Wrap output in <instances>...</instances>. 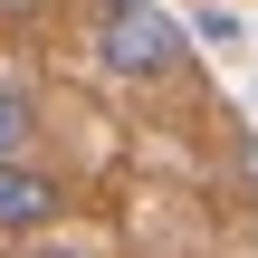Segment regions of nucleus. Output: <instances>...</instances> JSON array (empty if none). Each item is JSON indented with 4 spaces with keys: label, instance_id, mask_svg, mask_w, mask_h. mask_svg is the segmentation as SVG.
<instances>
[{
    "label": "nucleus",
    "instance_id": "nucleus-6",
    "mask_svg": "<svg viewBox=\"0 0 258 258\" xmlns=\"http://www.w3.org/2000/svg\"><path fill=\"white\" fill-rule=\"evenodd\" d=\"M249 239H258V191H249Z\"/></svg>",
    "mask_w": 258,
    "mask_h": 258
},
{
    "label": "nucleus",
    "instance_id": "nucleus-7",
    "mask_svg": "<svg viewBox=\"0 0 258 258\" xmlns=\"http://www.w3.org/2000/svg\"><path fill=\"white\" fill-rule=\"evenodd\" d=\"M249 191H258V153H249Z\"/></svg>",
    "mask_w": 258,
    "mask_h": 258
},
{
    "label": "nucleus",
    "instance_id": "nucleus-2",
    "mask_svg": "<svg viewBox=\"0 0 258 258\" xmlns=\"http://www.w3.org/2000/svg\"><path fill=\"white\" fill-rule=\"evenodd\" d=\"M67 220V182L38 172V153H0V239H38Z\"/></svg>",
    "mask_w": 258,
    "mask_h": 258
},
{
    "label": "nucleus",
    "instance_id": "nucleus-4",
    "mask_svg": "<svg viewBox=\"0 0 258 258\" xmlns=\"http://www.w3.org/2000/svg\"><path fill=\"white\" fill-rule=\"evenodd\" d=\"M10 258H96V249H86V239H48V230H38V239H19Z\"/></svg>",
    "mask_w": 258,
    "mask_h": 258
},
{
    "label": "nucleus",
    "instance_id": "nucleus-3",
    "mask_svg": "<svg viewBox=\"0 0 258 258\" xmlns=\"http://www.w3.org/2000/svg\"><path fill=\"white\" fill-rule=\"evenodd\" d=\"M48 115H38V86L29 77H0V153H38Z\"/></svg>",
    "mask_w": 258,
    "mask_h": 258
},
{
    "label": "nucleus",
    "instance_id": "nucleus-5",
    "mask_svg": "<svg viewBox=\"0 0 258 258\" xmlns=\"http://www.w3.org/2000/svg\"><path fill=\"white\" fill-rule=\"evenodd\" d=\"M48 10H57V0H0V29H38Z\"/></svg>",
    "mask_w": 258,
    "mask_h": 258
},
{
    "label": "nucleus",
    "instance_id": "nucleus-1",
    "mask_svg": "<svg viewBox=\"0 0 258 258\" xmlns=\"http://www.w3.org/2000/svg\"><path fill=\"white\" fill-rule=\"evenodd\" d=\"M86 38H96V67L115 86H182L191 77V29L163 0H96Z\"/></svg>",
    "mask_w": 258,
    "mask_h": 258
}]
</instances>
